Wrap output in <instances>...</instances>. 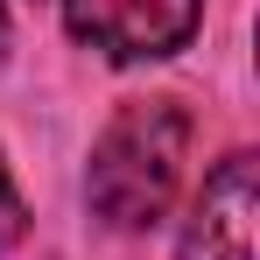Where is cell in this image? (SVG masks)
<instances>
[{"label": "cell", "instance_id": "obj_1", "mask_svg": "<svg viewBox=\"0 0 260 260\" xmlns=\"http://www.w3.org/2000/svg\"><path fill=\"white\" fill-rule=\"evenodd\" d=\"M183 148H190V113L176 99H134L113 113V127L91 148V211L120 232H141L169 211L183 183Z\"/></svg>", "mask_w": 260, "mask_h": 260}, {"label": "cell", "instance_id": "obj_2", "mask_svg": "<svg viewBox=\"0 0 260 260\" xmlns=\"http://www.w3.org/2000/svg\"><path fill=\"white\" fill-rule=\"evenodd\" d=\"M204 0H63L71 36L113 63H155L197 36Z\"/></svg>", "mask_w": 260, "mask_h": 260}, {"label": "cell", "instance_id": "obj_5", "mask_svg": "<svg viewBox=\"0 0 260 260\" xmlns=\"http://www.w3.org/2000/svg\"><path fill=\"white\" fill-rule=\"evenodd\" d=\"M0 49H7V0H0Z\"/></svg>", "mask_w": 260, "mask_h": 260}, {"label": "cell", "instance_id": "obj_3", "mask_svg": "<svg viewBox=\"0 0 260 260\" xmlns=\"http://www.w3.org/2000/svg\"><path fill=\"white\" fill-rule=\"evenodd\" d=\"M260 176L253 155H225L183 218V260H260Z\"/></svg>", "mask_w": 260, "mask_h": 260}, {"label": "cell", "instance_id": "obj_4", "mask_svg": "<svg viewBox=\"0 0 260 260\" xmlns=\"http://www.w3.org/2000/svg\"><path fill=\"white\" fill-rule=\"evenodd\" d=\"M21 239V197H14V176H7V162H0V253Z\"/></svg>", "mask_w": 260, "mask_h": 260}]
</instances>
